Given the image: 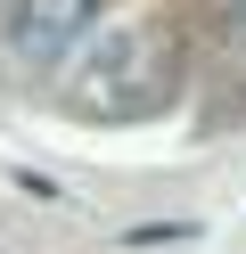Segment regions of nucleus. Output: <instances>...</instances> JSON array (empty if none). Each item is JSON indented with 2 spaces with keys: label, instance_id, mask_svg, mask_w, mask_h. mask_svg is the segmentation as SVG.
<instances>
[{
  "label": "nucleus",
  "instance_id": "nucleus-2",
  "mask_svg": "<svg viewBox=\"0 0 246 254\" xmlns=\"http://www.w3.org/2000/svg\"><path fill=\"white\" fill-rule=\"evenodd\" d=\"M90 25H98V0H16L8 8V50L33 58V66H49V58H66Z\"/></svg>",
  "mask_w": 246,
  "mask_h": 254
},
{
  "label": "nucleus",
  "instance_id": "nucleus-1",
  "mask_svg": "<svg viewBox=\"0 0 246 254\" xmlns=\"http://www.w3.org/2000/svg\"><path fill=\"white\" fill-rule=\"evenodd\" d=\"M172 41L156 33V25H115L107 50L90 58V74H82V90H90V107H107V115H140V107H156L164 90H172Z\"/></svg>",
  "mask_w": 246,
  "mask_h": 254
}]
</instances>
